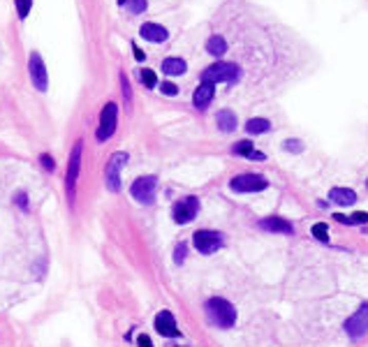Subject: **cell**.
I'll use <instances>...</instances> for the list:
<instances>
[{
	"instance_id": "cell-1",
	"label": "cell",
	"mask_w": 368,
	"mask_h": 347,
	"mask_svg": "<svg viewBox=\"0 0 368 347\" xmlns=\"http://www.w3.org/2000/svg\"><path fill=\"white\" fill-rule=\"evenodd\" d=\"M206 315H209L211 324L220 328H232L236 324V308L223 296H213L206 301Z\"/></svg>"
},
{
	"instance_id": "cell-2",
	"label": "cell",
	"mask_w": 368,
	"mask_h": 347,
	"mask_svg": "<svg viewBox=\"0 0 368 347\" xmlns=\"http://www.w3.org/2000/svg\"><path fill=\"white\" fill-rule=\"evenodd\" d=\"M238 79V67L234 63H213L201 72V83H229V81H236Z\"/></svg>"
},
{
	"instance_id": "cell-3",
	"label": "cell",
	"mask_w": 368,
	"mask_h": 347,
	"mask_svg": "<svg viewBox=\"0 0 368 347\" xmlns=\"http://www.w3.org/2000/svg\"><path fill=\"white\" fill-rule=\"evenodd\" d=\"M127 162V153L116 151L107 162V169H104V180H107L109 192H118L121 190V169Z\"/></svg>"
},
{
	"instance_id": "cell-4",
	"label": "cell",
	"mask_w": 368,
	"mask_h": 347,
	"mask_svg": "<svg viewBox=\"0 0 368 347\" xmlns=\"http://www.w3.org/2000/svg\"><path fill=\"white\" fill-rule=\"evenodd\" d=\"M192 243H195L197 252L201 254H213L215 250L223 248V234L213 229H199L192 234Z\"/></svg>"
},
{
	"instance_id": "cell-5",
	"label": "cell",
	"mask_w": 368,
	"mask_h": 347,
	"mask_svg": "<svg viewBox=\"0 0 368 347\" xmlns=\"http://www.w3.org/2000/svg\"><path fill=\"white\" fill-rule=\"evenodd\" d=\"M116 123H118V106L114 102L104 104V109L100 111V125H98V141H107L114 132H116Z\"/></svg>"
},
{
	"instance_id": "cell-6",
	"label": "cell",
	"mask_w": 368,
	"mask_h": 347,
	"mask_svg": "<svg viewBox=\"0 0 368 347\" xmlns=\"http://www.w3.org/2000/svg\"><path fill=\"white\" fill-rule=\"evenodd\" d=\"M266 185H269V180L262 174H238L229 180V188L234 192H262V190H266Z\"/></svg>"
},
{
	"instance_id": "cell-7",
	"label": "cell",
	"mask_w": 368,
	"mask_h": 347,
	"mask_svg": "<svg viewBox=\"0 0 368 347\" xmlns=\"http://www.w3.org/2000/svg\"><path fill=\"white\" fill-rule=\"evenodd\" d=\"M81 151H84V141L79 139V141L75 143V148H72L70 162H67V176H65V188H67V197H70V202L75 199V185H77V178H79Z\"/></svg>"
},
{
	"instance_id": "cell-8",
	"label": "cell",
	"mask_w": 368,
	"mask_h": 347,
	"mask_svg": "<svg viewBox=\"0 0 368 347\" xmlns=\"http://www.w3.org/2000/svg\"><path fill=\"white\" fill-rule=\"evenodd\" d=\"M158 190V178L155 176H139L135 183L130 185V194L141 204H151Z\"/></svg>"
},
{
	"instance_id": "cell-9",
	"label": "cell",
	"mask_w": 368,
	"mask_h": 347,
	"mask_svg": "<svg viewBox=\"0 0 368 347\" xmlns=\"http://www.w3.org/2000/svg\"><path fill=\"white\" fill-rule=\"evenodd\" d=\"M28 72H30V81L38 88L40 93H44L49 88V74H47V65H44L42 56L38 51H33L28 58Z\"/></svg>"
},
{
	"instance_id": "cell-10",
	"label": "cell",
	"mask_w": 368,
	"mask_h": 347,
	"mask_svg": "<svg viewBox=\"0 0 368 347\" xmlns=\"http://www.w3.org/2000/svg\"><path fill=\"white\" fill-rule=\"evenodd\" d=\"M197 213H199V199L197 197L181 199V202H176L174 204V208H172V215H174V220H176L178 225H188V222H192L197 217Z\"/></svg>"
},
{
	"instance_id": "cell-11",
	"label": "cell",
	"mask_w": 368,
	"mask_h": 347,
	"mask_svg": "<svg viewBox=\"0 0 368 347\" xmlns=\"http://www.w3.org/2000/svg\"><path fill=\"white\" fill-rule=\"evenodd\" d=\"M345 333H347L349 338H354V340H359V338H363L368 333V303H363L361 308L345 322Z\"/></svg>"
},
{
	"instance_id": "cell-12",
	"label": "cell",
	"mask_w": 368,
	"mask_h": 347,
	"mask_svg": "<svg viewBox=\"0 0 368 347\" xmlns=\"http://www.w3.org/2000/svg\"><path fill=\"white\" fill-rule=\"evenodd\" d=\"M155 331L164 338H176L178 336V326H176V319L169 310H160L158 317H155Z\"/></svg>"
},
{
	"instance_id": "cell-13",
	"label": "cell",
	"mask_w": 368,
	"mask_h": 347,
	"mask_svg": "<svg viewBox=\"0 0 368 347\" xmlns=\"http://www.w3.org/2000/svg\"><path fill=\"white\" fill-rule=\"evenodd\" d=\"M260 229L273 231V234H292L294 225L285 217H264V220H260Z\"/></svg>"
},
{
	"instance_id": "cell-14",
	"label": "cell",
	"mask_w": 368,
	"mask_h": 347,
	"mask_svg": "<svg viewBox=\"0 0 368 347\" xmlns=\"http://www.w3.org/2000/svg\"><path fill=\"white\" fill-rule=\"evenodd\" d=\"M139 32L146 42H153V44H160V42H164L169 37L167 28H162L160 23H144V26L139 28Z\"/></svg>"
},
{
	"instance_id": "cell-15",
	"label": "cell",
	"mask_w": 368,
	"mask_h": 347,
	"mask_svg": "<svg viewBox=\"0 0 368 347\" xmlns=\"http://www.w3.org/2000/svg\"><path fill=\"white\" fill-rule=\"evenodd\" d=\"M213 95H215L213 83H201V86L192 93V104H195L197 109H206V106L211 104V100H213Z\"/></svg>"
},
{
	"instance_id": "cell-16",
	"label": "cell",
	"mask_w": 368,
	"mask_h": 347,
	"mask_svg": "<svg viewBox=\"0 0 368 347\" xmlns=\"http://www.w3.org/2000/svg\"><path fill=\"white\" fill-rule=\"evenodd\" d=\"M329 199L336 204H340V206H352V204L357 202V192L349 190V188H331Z\"/></svg>"
},
{
	"instance_id": "cell-17",
	"label": "cell",
	"mask_w": 368,
	"mask_h": 347,
	"mask_svg": "<svg viewBox=\"0 0 368 347\" xmlns=\"http://www.w3.org/2000/svg\"><path fill=\"white\" fill-rule=\"evenodd\" d=\"M215 123H218V127L223 130V132H234V130H236V114L229 109H223L215 116Z\"/></svg>"
},
{
	"instance_id": "cell-18",
	"label": "cell",
	"mask_w": 368,
	"mask_h": 347,
	"mask_svg": "<svg viewBox=\"0 0 368 347\" xmlns=\"http://www.w3.org/2000/svg\"><path fill=\"white\" fill-rule=\"evenodd\" d=\"M188 69L186 60L183 58H176V56H172V58H164L162 60V72L169 74V77H176V74H183Z\"/></svg>"
},
{
	"instance_id": "cell-19",
	"label": "cell",
	"mask_w": 368,
	"mask_h": 347,
	"mask_svg": "<svg viewBox=\"0 0 368 347\" xmlns=\"http://www.w3.org/2000/svg\"><path fill=\"white\" fill-rule=\"evenodd\" d=\"M206 51L211 56H223L227 51V42H225L223 35H211L209 42H206Z\"/></svg>"
},
{
	"instance_id": "cell-20",
	"label": "cell",
	"mask_w": 368,
	"mask_h": 347,
	"mask_svg": "<svg viewBox=\"0 0 368 347\" xmlns=\"http://www.w3.org/2000/svg\"><path fill=\"white\" fill-rule=\"evenodd\" d=\"M246 130L250 134H264V132H269L271 130V123L266 118H250L246 123Z\"/></svg>"
},
{
	"instance_id": "cell-21",
	"label": "cell",
	"mask_w": 368,
	"mask_h": 347,
	"mask_svg": "<svg viewBox=\"0 0 368 347\" xmlns=\"http://www.w3.org/2000/svg\"><path fill=\"white\" fill-rule=\"evenodd\" d=\"M139 81H144L146 88H155V83H158V77H155L153 69H139Z\"/></svg>"
},
{
	"instance_id": "cell-22",
	"label": "cell",
	"mask_w": 368,
	"mask_h": 347,
	"mask_svg": "<svg viewBox=\"0 0 368 347\" xmlns=\"http://www.w3.org/2000/svg\"><path fill=\"white\" fill-rule=\"evenodd\" d=\"M125 7L130 14H141V12H146V0H127Z\"/></svg>"
},
{
	"instance_id": "cell-23",
	"label": "cell",
	"mask_w": 368,
	"mask_h": 347,
	"mask_svg": "<svg viewBox=\"0 0 368 347\" xmlns=\"http://www.w3.org/2000/svg\"><path fill=\"white\" fill-rule=\"evenodd\" d=\"M16 3V12H19V19H26L30 14V7H33V0H14Z\"/></svg>"
},
{
	"instance_id": "cell-24",
	"label": "cell",
	"mask_w": 368,
	"mask_h": 347,
	"mask_svg": "<svg viewBox=\"0 0 368 347\" xmlns=\"http://www.w3.org/2000/svg\"><path fill=\"white\" fill-rule=\"evenodd\" d=\"M234 153H236V155H250L252 151H255V148H252V143L250 141H238V143H234V148H232Z\"/></svg>"
},
{
	"instance_id": "cell-25",
	"label": "cell",
	"mask_w": 368,
	"mask_h": 347,
	"mask_svg": "<svg viewBox=\"0 0 368 347\" xmlns=\"http://www.w3.org/2000/svg\"><path fill=\"white\" fill-rule=\"evenodd\" d=\"M312 236H315V239H320V241H326V239H329V227H326L324 222H317V225L312 227Z\"/></svg>"
},
{
	"instance_id": "cell-26",
	"label": "cell",
	"mask_w": 368,
	"mask_h": 347,
	"mask_svg": "<svg viewBox=\"0 0 368 347\" xmlns=\"http://www.w3.org/2000/svg\"><path fill=\"white\" fill-rule=\"evenodd\" d=\"M186 254H188V245L186 243H178L176 250H174V262L183 264V262H186Z\"/></svg>"
},
{
	"instance_id": "cell-27",
	"label": "cell",
	"mask_w": 368,
	"mask_h": 347,
	"mask_svg": "<svg viewBox=\"0 0 368 347\" xmlns=\"http://www.w3.org/2000/svg\"><path fill=\"white\" fill-rule=\"evenodd\" d=\"M285 151L299 153V151H303V146H301V141H299V139H287V141H285Z\"/></svg>"
},
{
	"instance_id": "cell-28",
	"label": "cell",
	"mask_w": 368,
	"mask_h": 347,
	"mask_svg": "<svg viewBox=\"0 0 368 347\" xmlns=\"http://www.w3.org/2000/svg\"><path fill=\"white\" fill-rule=\"evenodd\" d=\"M160 90H162L164 95H176V93H178V86H174L172 81H164V83H160Z\"/></svg>"
},
{
	"instance_id": "cell-29",
	"label": "cell",
	"mask_w": 368,
	"mask_h": 347,
	"mask_svg": "<svg viewBox=\"0 0 368 347\" xmlns=\"http://www.w3.org/2000/svg\"><path fill=\"white\" fill-rule=\"evenodd\" d=\"M40 162H42V167H44L47 171H53V169H56V162H53V157H51V155H47V153H44V155L40 157Z\"/></svg>"
},
{
	"instance_id": "cell-30",
	"label": "cell",
	"mask_w": 368,
	"mask_h": 347,
	"mask_svg": "<svg viewBox=\"0 0 368 347\" xmlns=\"http://www.w3.org/2000/svg\"><path fill=\"white\" fill-rule=\"evenodd\" d=\"M347 222H349V225H354V222H368V213H361V211L352 213V215L347 217Z\"/></svg>"
},
{
	"instance_id": "cell-31",
	"label": "cell",
	"mask_w": 368,
	"mask_h": 347,
	"mask_svg": "<svg viewBox=\"0 0 368 347\" xmlns=\"http://www.w3.org/2000/svg\"><path fill=\"white\" fill-rule=\"evenodd\" d=\"M121 86H123V95H125V100L130 102V81H127L125 74H121Z\"/></svg>"
},
{
	"instance_id": "cell-32",
	"label": "cell",
	"mask_w": 368,
	"mask_h": 347,
	"mask_svg": "<svg viewBox=\"0 0 368 347\" xmlns=\"http://www.w3.org/2000/svg\"><path fill=\"white\" fill-rule=\"evenodd\" d=\"M16 204H19L21 211H28V202H26V192H19L16 194Z\"/></svg>"
},
{
	"instance_id": "cell-33",
	"label": "cell",
	"mask_w": 368,
	"mask_h": 347,
	"mask_svg": "<svg viewBox=\"0 0 368 347\" xmlns=\"http://www.w3.org/2000/svg\"><path fill=\"white\" fill-rule=\"evenodd\" d=\"M137 345L139 347H153V342H151V338L146 336V333H141V336L137 338Z\"/></svg>"
},
{
	"instance_id": "cell-34",
	"label": "cell",
	"mask_w": 368,
	"mask_h": 347,
	"mask_svg": "<svg viewBox=\"0 0 368 347\" xmlns=\"http://www.w3.org/2000/svg\"><path fill=\"white\" fill-rule=\"evenodd\" d=\"M132 51H135V58H137V60H144V58H146V56H144V51H141L137 44H132Z\"/></svg>"
},
{
	"instance_id": "cell-35",
	"label": "cell",
	"mask_w": 368,
	"mask_h": 347,
	"mask_svg": "<svg viewBox=\"0 0 368 347\" xmlns=\"http://www.w3.org/2000/svg\"><path fill=\"white\" fill-rule=\"evenodd\" d=\"M248 157H252V160H264V153H260V151H252Z\"/></svg>"
},
{
	"instance_id": "cell-36",
	"label": "cell",
	"mask_w": 368,
	"mask_h": 347,
	"mask_svg": "<svg viewBox=\"0 0 368 347\" xmlns=\"http://www.w3.org/2000/svg\"><path fill=\"white\" fill-rule=\"evenodd\" d=\"M118 3H121V5H123V0H118Z\"/></svg>"
},
{
	"instance_id": "cell-37",
	"label": "cell",
	"mask_w": 368,
	"mask_h": 347,
	"mask_svg": "<svg viewBox=\"0 0 368 347\" xmlns=\"http://www.w3.org/2000/svg\"><path fill=\"white\" fill-rule=\"evenodd\" d=\"M366 234H368V229H366Z\"/></svg>"
},
{
	"instance_id": "cell-38",
	"label": "cell",
	"mask_w": 368,
	"mask_h": 347,
	"mask_svg": "<svg viewBox=\"0 0 368 347\" xmlns=\"http://www.w3.org/2000/svg\"><path fill=\"white\" fill-rule=\"evenodd\" d=\"M366 185H368V180H366Z\"/></svg>"
}]
</instances>
